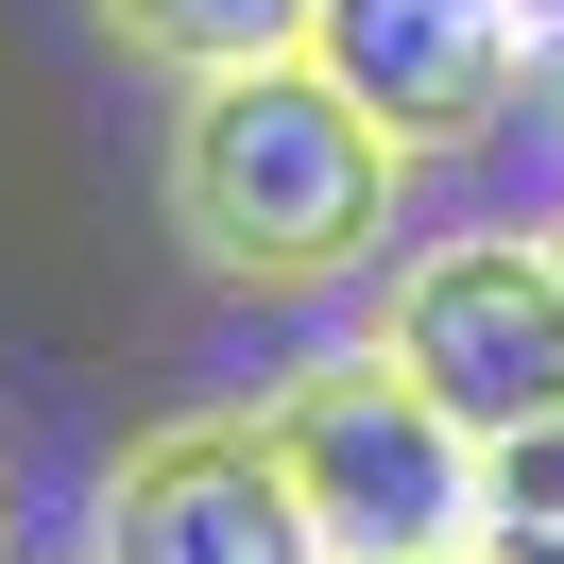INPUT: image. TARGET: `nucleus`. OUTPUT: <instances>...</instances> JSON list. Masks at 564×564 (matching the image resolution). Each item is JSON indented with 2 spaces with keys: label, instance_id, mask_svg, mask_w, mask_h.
I'll list each match as a JSON object with an SVG mask.
<instances>
[{
  "label": "nucleus",
  "instance_id": "nucleus-1",
  "mask_svg": "<svg viewBox=\"0 0 564 564\" xmlns=\"http://www.w3.org/2000/svg\"><path fill=\"white\" fill-rule=\"evenodd\" d=\"M172 240L206 291L240 308H308L359 257L393 240V188H411V138L359 104L325 52H274V69H223L172 104Z\"/></svg>",
  "mask_w": 564,
  "mask_h": 564
},
{
  "label": "nucleus",
  "instance_id": "nucleus-2",
  "mask_svg": "<svg viewBox=\"0 0 564 564\" xmlns=\"http://www.w3.org/2000/svg\"><path fill=\"white\" fill-rule=\"evenodd\" d=\"M257 411H274V445H291V479H308V513H325L343 564H411V547H462L479 530V427L377 325L325 343V359H291Z\"/></svg>",
  "mask_w": 564,
  "mask_h": 564
},
{
  "label": "nucleus",
  "instance_id": "nucleus-3",
  "mask_svg": "<svg viewBox=\"0 0 564 564\" xmlns=\"http://www.w3.org/2000/svg\"><path fill=\"white\" fill-rule=\"evenodd\" d=\"M86 564H343L274 411H154L86 479Z\"/></svg>",
  "mask_w": 564,
  "mask_h": 564
},
{
  "label": "nucleus",
  "instance_id": "nucleus-4",
  "mask_svg": "<svg viewBox=\"0 0 564 564\" xmlns=\"http://www.w3.org/2000/svg\"><path fill=\"white\" fill-rule=\"evenodd\" d=\"M377 343L445 393L462 427H547L564 411V274H547V223H462V240L393 257V308Z\"/></svg>",
  "mask_w": 564,
  "mask_h": 564
},
{
  "label": "nucleus",
  "instance_id": "nucleus-5",
  "mask_svg": "<svg viewBox=\"0 0 564 564\" xmlns=\"http://www.w3.org/2000/svg\"><path fill=\"white\" fill-rule=\"evenodd\" d=\"M308 52L411 138V172L427 154H479L496 120H513V86H530V18L513 0H325Z\"/></svg>",
  "mask_w": 564,
  "mask_h": 564
},
{
  "label": "nucleus",
  "instance_id": "nucleus-6",
  "mask_svg": "<svg viewBox=\"0 0 564 564\" xmlns=\"http://www.w3.org/2000/svg\"><path fill=\"white\" fill-rule=\"evenodd\" d=\"M138 69H172V86H223V69H274V52H308L325 35V0H86Z\"/></svg>",
  "mask_w": 564,
  "mask_h": 564
},
{
  "label": "nucleus",
  "instance_id": "nucleus-7",
  "mask_svg": "<svg viewBox=\"0 0 564 564\" xmlns=\"http://www.w3.org/2000/svg\"><path fill=\"white\" fill-rule=\"evenodd\" d=\"M479 530H496L513 564H564V411L479 445Z\"/></svg>",
  "mask_w": 564,
  "mask_h": 564
},
{
  "label": "nucleus",
  "instance_id": "nucleus-8",
  "mask_svg": "<svg viewBox=\"0 0 564 564\" xmlns=\"http://www.w3.org/2000/svg\"><path fill=\"white\" fill-rule=\"evenodd\" d=\"M411 564H513V547H496V530H462V547H411Z\"/></svg>",
  "mask_w": 564,
  "mask_h": 564
},
{
  "label": "nucleus",
  "instance_id": "nucleus-9",
  "mask_svg": "<svg viewBox=\"0 0 564 564\" xmlns=\"http://www.w3.org/2000/svg\"><path fill=\"white\" fill-rule=\"evenodd\" d=\"M513 18H530V35H564V0H513Z\"/></svg>",
  "mask_w": 564,
  "mask_h": 564
},
{
  "label": "nucleus",
  "instance_id": "nucleus-10",
  "mask_svg": "<svg viewBox=\"0 0 564 564\" xmlns=\"http://www.w3.org/2000/svg\"><path fill=\"white\" fill-rule=\"evenodd\" d=\"M547 120H564V35H547Z\"/></svg>",
  "mask_w": 564,
  "mask_h": 564
},
{
  "label": "nucleus",
  "instance_id": "nucleus-11",
  "mask_svg": "<svg viewBox=\"0 0 564 564\" xmlns=\"http://www.w3.org/2000/svg\"><path fill=\"white\" fill-rule=\"evenodd\" d=\"M0 547H18V479H0Z\"/></svg>",
  "mask_w": 564,
  "mask_h": 564
},
{
  "label": "nucleus",
  "instance_id": "nucleus-12",
  "mask_svg": "<svg viewBox=\"0 0 564 564\" xmlns=\"http://www.w3.org/2000/svg\"><path fill=\"white\" fill-rule=\"evenodd\" d=\"M547 274H564V206H547Z\"/></svg>",
  "mask_w": 564,
  "mask_h": 564
}]
</instances>
